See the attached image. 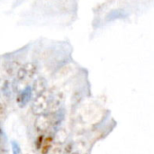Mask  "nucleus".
<instances>
[{
    "label": "nucleus",
    "instance_id": "obj_1",
    "mask_svg": "<svg viewBox=\"0 0 154 154\" xmlns=\"http://www.w3.org/2000/svg\"><path fill=\"white\" fill-rule=\"evenodd\" d=\"M12 149H13V154H19L21 152L18 143L15 142H12Z\"/></svg>",
    "mask_w": 154,
    "mask_h": 154
}]
</instances>
